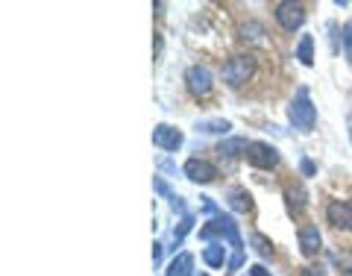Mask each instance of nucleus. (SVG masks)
<instances>
[{
    "instance_id": "a878e982",
    "label": "nucleus",
    "mask_w": 352,
    "mask_h": 276,
    "mask_svg": "<svg viewBox=\"0 0 352 276\" xmlns=\"http://www.w3.org/2000/svg\"><path fill=\"white\" fill-rule=\"evenodd\" d=\"M349 141H352V127H349Z\"/></svg>"
},
{
    "instance_id": "423d86ee",
    "label": "nucleus",
    "mask_w": 352,
    "mask_h": 276,
    "mask_svg": "<svg viewBox=\"0 0 352 276\" xmlns=\"http://www.w3.org/2000/svg\"><path fill=\"white\" fill-rule=\"evenodd\" d=\"M326 220L340 233L352 229V200H329L326 203Z\"/></svg>"
},
{
    "instance_id": "bb28decb",
    "label": "nucleus",
    "mask_w": 352,
    "mask_h": 276,
    "mask_svg": "<svg viewBox=\"0 0 352 276\" xmlns=\"http://www.w3.org/2000/svg\"><path fill=\"white\" fill-rule=\"evenodd\" d=\"M197 276H208V273H197Z\"/></svg>"
},
{
    "instance_id": "9d476101",
    "label": "nucleus",
    "mask_w": 352,
    "mask_h": 276,
    "mask_svg": "<svg viewBox=\"0 0 352 276\" xmlns=\"http://www.w3.org/2000/svg\"><path fill=\"white\" fill-rule=\"evenodd\" d=\"M252 141H247L244 136H235V138H223L217 145V153L220 156H226V159H238V156H247V150H250Z\"/></svg>"
},
{
    "instance_id": "f8f14e48",
    "label": "nucleus",
    "mask_w": 352,
    "mask_h": 276,
    "mask_svg": "<svg viewBox=\"0 0 352 276\" xmlns=\"http://www.w3.org/2000/svg\"><path fill=\"white\" fill-rule=\"evenodd\" d=\"M264 36H267V32H264V24L256 21V18H250V21H244V24L238 27V39L247 41V44H258Z\"/></svg>"
},
{
    "instance_id": "a211bd4d",
    "label": "nucleus",
    "mask_w": 352,
    "mask_h": 276,
    "mask_svg": "<svg viewBox=\"0 0 352 276\" xmlns=\"http://www.w3.org/2000/svg\"><path fill=\"white\" fill-rule=\"evenodd\" d=\"M250 244L256 247V253L261 259H273V241L267 235H261V233H252L250 235Z\"/></svg>"
},
{
    "instance_id": "dca6fc26",
    "label": "nucleus",
    "mask_w": 352,
    "mask_h": 276,
    "mask_svg": "<svg viewBox=\"0 0 352 276\" xmlns=\"http://www.w3.org/2000/svg\"><path fill=\"white\" fill-rule=\"evenodd\" d=\"M203 262L208 264V268H223V262H226V247H223V241H214V244H208L203 250Z\"/></svg>"
},
{
    "instance_id": "9b49d317",
    "label": "nucleus",
    "mask_w": 352,
    "mask_h": 276,
    "mask_svg": "<svg viewBox=\"0 0 352 276\" xmlns=\"http://www.w3.org/2000/svg\"><path fill=\"white\" fill-rule=\"evenodd\" d=\"M285 200H288V212L296 217V215H302V212H305V206H308V191L302 189L300 182H296V185H288V189H285Z\"/></svg>"
},
{
    "instance_id": "4be33fe9",
    "label": "nucleus",
    "mask_w": 352,
    "mask_h": 276,
    "mask_svg": "<svg viewBox=\"0 0 352 276\" xmlns=\"http://www.w3.org/2000/svg\"><path fill=\"white\" fill-rule=\"evenodd\" d=\"M300 171H302V176H314V173H317V168H314L311 159H302V162H300Z\"/></svg>"
},
{
    "instance_id": "f3484780",
    "label": "nucleus",
    "mask_w": 352,
    "mask_h": 276,
    "mask_svg": "<svg viewBox=\"0 0 352 276\" xmlns=\"http://www.w3.org/2000/svg\"><path fill=\"white\" fill-rule=\"evenodd\" d=\"M296 59H300L305 68H311V65H314V39L311 36L300 39V44H296Z\"/></svg>"
},
{
    "instance_id": "ddd939ff",
    "label": "nucleus",
    "mask_w": 352,
    "mask_h": 276,
    "mask_svg": "<svg viewBox=\"0 0 352 276\" xmlns=\"http://www.w3.org/2000/svg\"><path fill=\"white\" fill-rule=\"evenodd\" d=\"M194 256L191 253H179L170 264H168V270H164V276H194Z\"/></svg>"
},
{
    "instance_id": "39448f33",
    "label": "nucleus",
    "mask_w": 352,
    "mask_h": 276,
    "mask_svg": "<svg viewBox=\"0 0 352 276\" xmlns=\"http://www.w3.org/2000/svg\"><path fill=\"white\" fill-rule=\"evenodd\" d=\"M185 88H188L191 97H206L214 88L212 71H208L206 65H191V68L185 71Z\"/></svg>"
},
{
    "instance_id": "cd10ccee",
    "label": "nucleus",
    "mask_w": 352,
    "mask_h": 276,
    "mask_svg": "<svg viewBox=\"0 0 352 276\" xmlns=\"http://www.w3.org/2000/svg\"><path fill=\"white\" fill-rule=\"evenodd\" d=\"M346 276H352V270H346Z\"/></svg>"
},
{
    "instance_id": "20e7f679",
    "label": "nucleus",
    "mask_w": 352,
    "mask_h": 276,
    "mask_svg": "<svg viewBox=\"0 0 352 276\" xmlns=\"http://www.w3.org/2000/svg\"><path fill=\"white\" fill-rule=\"evenodd\" d=\"M279 150L270 145V141H252L250 150H247V162L252 164L256 171H270L279 164Z\"/></svg>"
},
{
    "instance_id": "f03ea898",
    "label": "nucleus",
    "mask_w": 352,
    "mask_h": 276,
    "mask_svg": "<svg viewBox=\"0 0 352 276\" xmlns=\"http://www.w3.org/2000/svg\"><path fill=\"white\" fill-rule=\"evenodd\" d=\"M252 71H256V59H252L250 53H238V56H232V59L223 62V68H220V76H223V83H226L229 88H241V85H244L250 76H252Z\"/></svg>"
},
{
    "instance_id": "6e6552de",
    "label": "nucleus",
    "mask_w": 352,
    "mask_h": 276,
    "mask_svg": "<svg viewBox=\"0 0 352 276\" xmlns=\"http://www.w3.org/2000/svg\"><path fill=\"white\" fill-rule=\"evenodd\" d=\"M185 176H188L191 182H197V185H208V182H214L217 180V168L212 162H206V159H188L185 162Z\"/></svg>"
},
{
    "instance_id": "f257e3e1",
    "label": "nucleus",
    "mask_w": 352,
    "mask_h": 276,
    "mask_svg": "<svg viewBox=\"0 0 352 276\" xmlns=\"http://www.w3.org/2000/svg\"><path fill=\"white\" fill-rule=\"evenodd\" d=\"M288 120L294 124V129H300V132H311L317 127V106L311 103L305 88H300V92L294 94V100L288 106Z\"/></svg>"
},
{
    "instance_id": "0eeeda50",
    "label": "nucleus",
    "mask_w": 352,
    "mask_h": 276,
    "mask_svg": "<svg viewBox=\"0 0 352 276\" xmlns=\"http://www.w3.org/2000/svg\"><path fill=\"white\" fill-rule=\"evenodd\" d=\"M296 241H300V250H302V256L305 259H314L317 253H320L323 247V235H320V229H317V224H302L300 229H296Z\"/></svg>"
},
{
    "instance_id": "1a4fd4ad",
    "label": "nucleus",
    "mask_w": 352,
    "mask_h": 276,
    "mask_svg": "<svg viewBox=\"0 0 352 276\" xmlns=\"http://www.w3.org/2000/svg\"><path fill=\"white\" fill-rule=\"evenodd\" d=\"M182 132L176 129V127H170V124H159L156 129H153V145L156 147H162V150H168V153H176L182 147Z\"/></svg>"
},
{
    "instance_id": "6ab92c4d",
    "label": "nucleus",
    "mask_w": 352,
    "mask_h": 276,
    "mask_svg": "<svg viewBox=\"0 0 352 276\" xmlns=\"http://www.w3.org/2000/svg\"><path fill=\"white\" fill-rule=\"evenodd\" d=\"M340 44H344V53H346V62L352 65V21H346L340 27Z\"/></svg>"
},
{
    "instance_id": "5701e85b",
    "label": "nucleus",
    "mask_w": 352,
    "mask_h": 276,
    "mask_svg": "<svg viewBox=\"0 0 352 276\" xmlns=\"http://www.w3.org/2000/svg\"><path fill=\"white\" fill-rule=\"evenodd\" d=\"M241 264H244V253H235V256L229 259V270H238Z\"/></svg>"
},
{
    "instance_id": "7ed1b4c3",
    "label": "nucleus",
    "mask_w": 352,
    "mask_h": 276,
    "mask_svg": "<svg viewBox=\"0 0 352 276\" xmlns=\"http://www.w3.org/2000/svg\"><path fill=\"white\" fill-rule=\"evenodd\" d=\"M273 18H276V24L285 30V32H294L305 24V6L302 3H294V0H282V3H273Z\"/></svg>"
},
{
    "instance_id": "393cba45",
    "label": "nucleus",
    "mask_w": 352,
    "mask_h": 276,
    "mask_svg": "<svg viewBox=\"0 0 352 276\" xmlns=\"http://www.w3.org/2000/svg\"><path fill=\"white\" fill-rule=\"evenodd\" d=\"M153 262H162V241H156V244H153Z\"/></svg>"
},
{
    "instance_id": "4468645a",
    "label": "nucleus",
    "mask_w": 352,
    "mask_h": 276,
    "mask_svg": "<svg viewBox=\"0 0 352 276\" xmlns=\"http://www.w3.org/2000/svg\"><path fill=\"white\" fill-rule=\"evenodd\" d=\"M226 200H229V209H232V212H250L252 209V197L247 194V189H241V185L229 189Z\"/></svg>"
},
{
    "instance_id": "b1692460",
    "label": "nucleus",
    "mask_w": 352,
    "mask_h": 276,
    "mask_svg": "<svg viewBox=\"0 0 352 276\" xmlns=\"http://www.w3.org/2000/svg\"><path fill=\"white\" fill-rule=\"evenodd\" d=\"M250 276H273V273L264 268V264H252V268H250Z\"/></svg>"
},
{
    "instance_id": "aec40b11",
    "label": "nucleus",
    "mask_w": 352,
    "mask_h": 276,
    "mask_svg": "<svg viewBox=\"0 0 352 276\" xmlns=\"http://www.w3.org/2000/svg\"><path fill=\"white\" fill-rule=\"evenodd\" d=\"M191 226H194V215H185L182 224H179V229H173V241H176V244H179V241L191 233Z\"/></svg>"
},
{
    "instance_id": "2eb2a0df",
    "label": "nucleus",
    "mask_w": 352,
    "mask_h": 276,
    "mask_svg": "<svg viewBox=\"0 0 352 276\" xmlns=\"http://www.w3.org/2000/svg\"><path fill=\"white\" fill-rule=\"evenodd\" d=\"M229 129H232V124L223 118H208V120L197 124V132H203V136H226Z\"/></svg>"
},
{
    "instance_id": "412c9836",
    "label": "nucleus",
    "mask_w": 352,
    "mask_h": 276,
    "mask_svg": "<svg viewBox=\"0 0 352 276\" xmlns=\"http://www.w3.org/2000/svg\"><path fill=\"white\" fill-rule=\"evenodd\" d=\"M300 276H326V270L320 268V264H308V268L300 270Z\"/></svg>"
}]
</instances>
